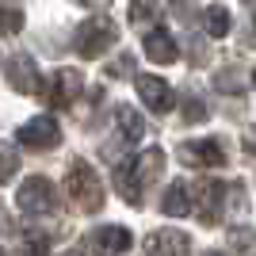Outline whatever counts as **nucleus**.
<instances>
[{
  "label": "nucleus",
  "instance_id": "8",
  "mask_svg": "<svg viewBox=\"0 0 256 256\" xmlns=\"http://www.w3.org/2000/svg\"><path fill=\"white\" fill-rule=\"evenodd\" d=\"M134 88H138L142 104L150 107V111H168V107H172L168 80H160V76H153V73H142V76H134Z\"/></svg>",
  "mask_w": 256,
  "mask_h": 256
},
{
  "label": "nucleus",
  "instance_id": "10",
  "mask_svg": "<svg viewBox=\"0 0 256 256\" xmlns=\"http://www.w3.org/2000/svg\"><path fill=\"white\" fill-rule=\"evenodd\" d=\"M8 84L16 88V92H23V96L38 92V69H34L31 54H16L8 62Z\"/></svg>",
  "mask_w": 256,
  "mask_h": 256
},
{
  "label": "nucleus",
  "instance_id": "23",
  "mask_svg": "<svg viewBox=\"0 0 256 256\" xmlns=\"http://www.w3.org/2000/svg\"><path fill=\"white\" fill-rule=\"evenodd\" d=\"M65 256H80V252H76V248H73V252H65Z\"/></svg>",
  "mask_w": 256,
  "mask_h": 256
},
{
  "label": "nucleus",
  "instance_id": "21",
  "mask_svg": "<svg viewBox=\"0 0 256 256\" xmlns=\"http://www.w3.org/2000/svg\"><path fill=\"white\" fill-rule=\"evenodd\" d=\"M210 115V111H206V104L199 96H188V104H184V118H188V122H203V118Z\"/></svg>",
  "mask_w": 256,
  "mask_h": 256
},
{
  "label": "nucleus",
  "instance_id": "13",
  "mask_svg": "<svg viewBox=\"0 0 256 256\" xmlns=\"http://www.w3.org/2000/svg\"><path fill=\"white\" fill-rule=\"evenodd\" d=\"M142 50H146V58H150V62H157V65H168V62H176V58H180V50H176V42H172L168 31H150Z\"/></svg>",
  "mask_w": 256,
  "mask_h": 256
},
{
  "label": "nucleus",
  "instance_id": "15",
  "mask_svg": "<svg viewBox=\"0 0 256 256\" xmlns=\"http://www.w3.org/2000/svg\"><path fill=\"white\" fill-rule=\"evenodd\" d=\"M115 118H118V130H122V138H126V142H142V138H146V122H142V115L134 111V107L122 104L115 111Z\"/></svg>",
  "mask_w": 256,
  "mask_h": 256
},
{
  "label": "nucleus",
  "instance_id": "16",
  "mask_svg": "<svg viewBox=\"0 0 256 256\" xmlns=\"http://www.w3.org/2000/svg\"><path fill=\"white\" fill-rule=\"evenodd\" d=\"M230 27H234V23H230V12H226L222 4H210V8L203 12V31L210 34V38H226Z\"/></svg>",
  "mask_w": 256,
  "mask_h": 256
},
{
  "label": "nucleus",
  "instance_id": "7",
  "mask_svg": "<svg viewBox=\"0 0 256 256\" xmlns=\"http://www.w3.org/2000/svg\"><path fill=\"white\" fill-rule=\"evenodd\" d=\"M80 88H84V76L76 73V69H58V73L50 76L46 100H50V107H69L76 96H80Z\"/></svg>",
  "mask_w": 256,
  "mask_h": 256
},
{
  "label": "nucleus",
  "instance_id": "11",
  "mask_svg": "<svg viewBox=\"0 0 256 256\" xmlns=\"http://www.w3.org/2000/svg\"><path fill=\"white\" fill-rule=\"evenodd\" d=\"M92 245H96L104 256H122L130 245H134V237H130L126 226H100L96 234H92Z\"/></svg>",
  "mask_w": 256,
  "mask_h": 256
},
{
  "label": "nucleus",
  "instance_id": "25",
  "mask_svg": "<svg viewBox=\"0 0 256 256\" xmlns=\"http://www.w3.org/2000/svg\"><path fill=\"white\" fill-rule=\"evenodd\" d=\"M252 138H256V130H252ZM252 150H256V146H252Z\"/></svg>",
  "mask_w": 256,
  "mask_h": 256
},
{
  "label": "nucleus",
  "instance_id": "20",
  "mask_svg": "<svg viewBox=\"0 0 256 256\" xmlns=\"http://www.w3.org/2000/svg\"><path fill=\"white\" fill-rule=\"evenodd\" d=\"M23 27V12L16 8H0V34H16Z\"/></svg>",
  "mask_w": 256,
  "mask_h": 256
},
{
  "label": "nucleus",
  "instance_id": "22",
  "mask_svg": "<svg viewBox=\"0 0 256 256\" xmlns=\"http://www.w3.org/2000/svg\"><path fill=\"white\" fill-rule=\"evenodd\" d=\"M84 4H107V0H84Z\"/></svg>",
  "mask_w": 256,
  "mask_h": 256
},
{
  "label": "nucleus",
  "instance_id": "5",
  "mask_svg": "<svg viewBox=\"0 0 256 256\" xmlns=\"http://www.w3.org/2000/svg\"><path fill=\"white\" fill-rule=\"evenodd\" d=\"M180 160L192 164V168H222L226 164V150L218 138H206V142H188L180 150Z\"/></svg>",
  "mask_w": 256,
  "mask_h": 256
},
{
  "label": "nucleus",
  "instance_id": "2",
  "mask_svg": "<svg viewBox=\"0 0 256 256\" xmlns=\"http://www.w3.org/2000/svg\"><path fill=\"white\" fill-rule=\"evenodd\" d=\"M118 38L115 23L104 20V16H96V20H84L80 27H76L73 42H76V54H84V58H100L104 50H111Z\"/></svg>",
  "mask_w": 256,
  "mask_h": 256
},
{
  "label": "nucleus",
  "instance_id": "3",
  "mask_svg": "<svg viewBox=\"0 0 256 256\" xmlns=\"http://www.w3.org/2000/svg\"><path fill=\"white\" fill-rule=\"evenodd\" d=\"M16 203H20L23 214L42 218V214H54V210H58V195H54V184L46 180V176H31V180H23V184H20Z\"/></svg>",
  "mask_w": 256,
  "mask_h": 256
},
{
  "label": "nucleus",
  "instance_id": "6",
  "mask_svg": "<svg viewBox=\"0 0 256 256\" xmlns=\"http://www.w3.org/2000/svg\"><path fill=\"white\" fill-rule=\"evenodd\" d=\"M192 241L180 230H153L146 241H142V252L146 256H188Z\"/></svg>",
  "mask_w": 256,
  "mask_h": 256
},
{
  "label": "nucleus",
  "instance_id": "17",
  "mask_svg": "<svg viewBox=\"0 0 256 256\" xmlns=\"http://www.w3.org/2000/svg\"><path fill=\"white\" fill-rule=\"evenodd\" d=\"M20 172V153H16V146H8V142H0V184L12 180Z\"/></svg>",
  "mask_w": 256,
  "mask_h": 256
},
{
  "label": "nucleus",
  "instance_id": "1",
  "mask_svg": "<svg viewBox=\"0 0 256 256\" xmlns=\"http://www.w3.org/2000/svg\"><path fill=\"white\" fill-rule=\"evenodd\" d=\"M65 192H69V199H73L84 214H96L100 206H104V184H100V176L92 172L88 160H73V164H69Z\"/></svg>",
  "mask_w": 256,
  "mask_h": 256
},
{
  "label": "nucleus",
  "instance_id": "14",
  "mask_svg": "<svg viewBox=\"0 0 256 256\" xmlns=\"http://www.w3.org/2000/svg\"><path fill=\"white\" fill-rule=\"evenodd\" d=\"M160 210L172 214V218H184V214H192V195H188V184H172L164 199H160Z\"/></svg>",
  "mask_w": 256,
  "mask_h": 256
},
{
  "label": "nucleus",
  "instance_id": "12",
  "mask_svg": "<svg viewBox=\"0 0 256 256\" xmlns=\"http://www.w3.org/2000/svg\"><path fill=\"white\" fill-rule=\"evenodd\" d=\"M142 176H138V168H134V160H122L115 168V192L126 199L130 206H142Z\"/></svg>",
  "mask_w": 256,
  "mask_h": 256
},
{
  "label": "nucleus",
  "instance_id": "26",
  "mask_svg": "<svg viewBox=\"0 0 256 256\" xmlns=\"http://www.w3.org/2000/svg\"><path fill=\"white\" fill-rule=\"evenodd\" d=\"M0 256H4V252H0Z\"/></svg>",
  "mask_w": 256,
  "mask_h": 256
},
{
  "label": "nucleus",
  "instance_id": "18",
  "mask_svg": "<svg viewBox=\"0 0 256 256\" xmlns=\"http://www.w3.org/2000/svg\"><path fill=\"white\" fill-rule=\"evenodd\" d=\"M130 20L138 23H153L157 20V0H130Z\"/></svg>",
  "mask_w": 256,
  "mask_h": 256
},
{
  "label": "nucleus",
  "instance_id": "19",
  "mask_svg": "<svg viewBox=\"0 0 256 256\" xmlns=\"http://www.w3.org/2000/svg\"><path fill=\"white\" fill-rule=\"evenodd\" d=\"M214 84H218V92H241L245 88V73L241 69H222L214 76Z\"/></svg>",
  "mask_w": 256,
  "mask_h": 256
},
{
  "label": "nucleus",
  "instance_id": "9",
  "mask_svg": "<svg viewBox=\"0 0 256 256\" xmlns=\"http://www.w3.org/2000/svg\"><path fill=\"white\" fill-rule=\"evenodd\" d=\"M222 195H226V188L218 180H199L195 184V210H199V218H203L206 226H214L218 222V214H222Z\"/></svg>",
  "mask_w": 256,
  "mask_h": 256
},
{
  "label": "nucleus",
  "instance_id": "4",
  "mask_svg": "<svg viewBox=\"0 0 256 256\" xmlns=\"http://www.w3.org/2000/svg\"><path fill=\"white\" fill-rule=\"evenodd\" d=\"M58 142H62V130L50 115H38L20 126V146H27V150H54Z\"/></svg>",
  "mask_w": 256,
  "mask_h": 256
},
{
  "label": "nucleus",
  "instance_id": "24",
  "mask_svg": "<svg viewBox=\"0 0 256 256\" xmlns=\"http://www.w3.org/2000/svg\"><path fill=\"white\" fill-rule=\"evenodd\" d=\"M203 256H222V252H203Z\"/></svg>",
  "mask_w": 256,
  "mask_h": 256
}]
</instances>
